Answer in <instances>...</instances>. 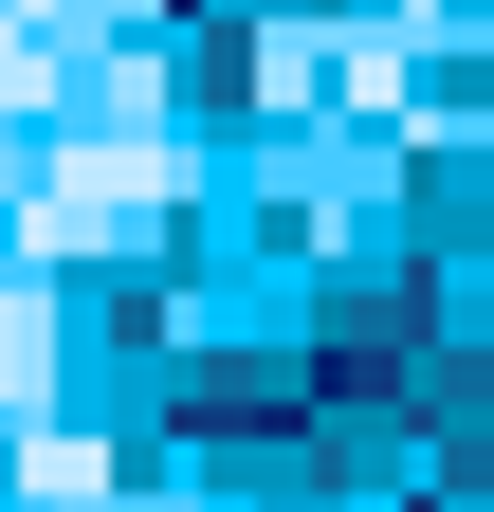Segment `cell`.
<instances>
[{
    "label": "cell",
    "mask_w": 494,
    "mask_h": 512,
    "mask_svg": "<svg viewBox=\"0 0 494 512\" xmlns=\"http://www.w3.org/2000/svg\"><path fill=\"white\" fill-rule=\"evenodd\" d=\"M0 403H37V330H19V311H0Z\"/></svg>",
    "instance_id": "6da1fadb"
}]
</instances>
